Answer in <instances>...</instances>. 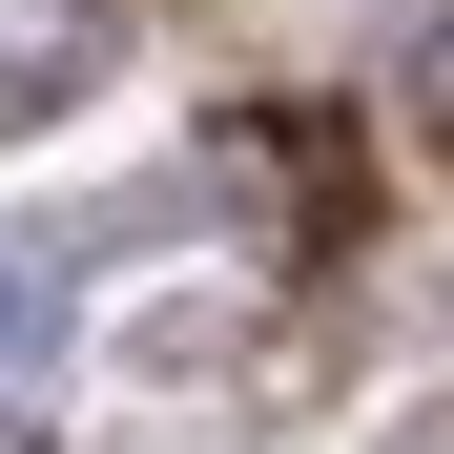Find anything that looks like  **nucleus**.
<instances>
[{"label":"nucleus","instance_id":"nucleus-1","mask_svg":"<svg viewBox=\"0 0 454 454\" xmlns=\"http://www.w3.org/2000/svg\"><path fill=\"white\" fill-rule=\"evenodd\" d=\"M21 351H42V269L0 248V372H21Z\"/></svg>","mask_w":454,"mask_h":454}]
</instances>
